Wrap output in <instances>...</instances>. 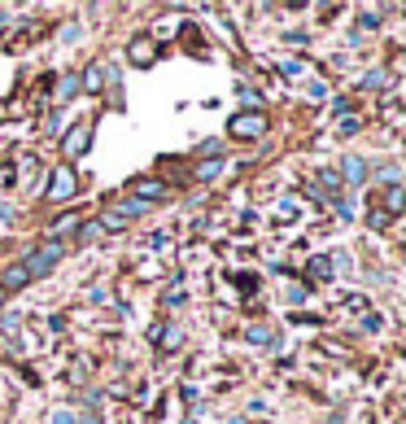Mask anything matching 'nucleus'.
<instances>
[{
    "mask_svg": "<svg viewBox=\"0 0 406 424\" xmlns=\"http://www.w3.org/2000/svg\"><path fill=\"white\" fill-rule=\"evenodd\" d=\"M57 263H62V245H57V241H44L40 250L27 254V263H22V267H27V276H49Z\"/></svg>",
    "mask_w": 406,
    "mask_h": 424,
    "instance_id": "obj_1",
    "label": "nucleus"
},
{
    "mask_svg": "<svg viewBox=\"0 0 406 424\" xmlns=\"http://www.w3.org/2000/svg\"><path fill=\"white\" fill-rule=\"evenodd\" d=\"M75 193H79L75 171H70V167H57V171L49 175V197H53V202H75Z\"/></svg>",
    "mask_w": 406,
    "mask_h": 424,
    "instance_id": "obj_2",
    "label": "nucleus"
},
{
    "mask_svg": "<svg viewBox=\"0 0 406 424\" xmlns=\"http://www.w3.org/2000/svg\"><path fill=\"white\" fill-rule=\"evenodd\" d=\"M262 132H267V110H245V114H236V119H232V136L254 140Z\"/></svg>",
    "mask_w": 406,
    "mask_h": 424,
    "instance_id": "obj_3",
    "label": "nucleus"
},
{
    "mask_svg": "<svg viewBox=\"0 0 406 424\" xmlns=\"http://www.w3.org/2000/svg\"><path fill=\"white\" fill-rule=\"evenodd\" d=\"M92 145V127H75V132L66 136V153H83Z\"/></svg>",
    "mask_w": 406,
    "mask_h": 424,
    "instance_id": "obj_4",
    "label": "nucleus"
},
{
    "mask_svg": "<svg viewBox=\"0 0 406 424\" xmlns=\"http://www.w3.org/2000/svg\"><path fill=\"white\" fill-rule=\"evenodd\" d=\"M131 62H136V66H149V62H153V40H145V35H140V40H131Z\"/></svg>",
    "mask_w": 406,
    "mask_h": 424,
    "instance_id": "obj_5",
    "label": "nucleus"
},
{
    "mask_svg": "<svg viewBox=\"0 0 406 424\" xmlns=\"http://www.w3.org/2000/svg\"><path fill=\"white\" fill-rule=\"evenodd\" d=\"M345 180H354V184H363V180H367L363 158H345Z\"/></svg>",
    "mask_w": 406,
    "mask_h": 424,
    "instance_id": "obj_6",
    "label": "nucleus"
},
{
    "mask_svg": "<svg viewBox=\"0 0 406 424\" xmlns=\"http://www.w3.org/2000/svg\"><path fill=\"white\" fill-rule=\"evenodd\" d=\"M131 193H140V197H149V202H153V197H162V184L158 180H136V184H131Z\"/></svg>",
    "mask_w": 406,
    "mask_h": 424,
    "instance_id": "obj_7",
    "label": "nucleus"
},
{
    "mask_svg": "<svg viewBox=\"0 0 406 424\" xmlns=\"http://www.w3.org/2000/svg\"><path fill=\"white\" fill-rule=\"evenodd\" d=\"M27 280H31V276H27V267L18 263V267H9V272H5V289H18V285H27Z\"/></svg>",
    "mask_w": 406,
    "mask_h": 424,
    "instance_id": "obj_8",
    "label": "nucleus"
},
{
    "mask_svg": "<svg viewBox=\"0 0 406 424\" xmlns=\"http://www.w3.org/2000/svg\"><path fill=\"white\" fill-rule=\"evenodd\" d=\"M75 88H79V79H75V75H66L62 84H57V101H70V97H75Z\"/></svg>",
    "mask_w": 406,
    "mask_h": 424,
    "instance_id": "obj_9",
    "label": "nucleus"
},
{
    "mask_svg": "<svg viewBox=\"0 0 406 424\" xmlns=\"http://www.w3.org/2000/svg\"><path fill=\"white\" fill-rule=\"evenodd\" d=\"M249 341H258V346H271V328L254 324V328H249Z\"/></svg>",
    "mask_w": 406,
    "mask_h": 424,
    "instance_id": "obj_10",
    "label": "nucleus"
},
{
    "mask_svg": "<svg viewBox=\"0 0 406 424\" xmlns=\"http://www.w3.org/2000/svg\"><path fill=\"white\" fill-rule=\"evenodd\" d=\"M197 175H201V180H214V175H219V158H210V162H206V167H201Z\"/></svg>",
    "mask_w": 406,
    "mask_h": 424,
    "instance_id": "obj_11",
    "label": "nucleus"
},
{
    "mask_svg": "<svg viewBox=\"0 0 406 424\" xmlns=\"http://www.w3.org/2000/svg\"><path fill=\"white\" fill-rule=\"evenodd\" d=\"M358 132V119H354V114H345V119H341V136H354Z\"/></svg>",
    "mask_w": 406,
    "mask_h": 424,
    "instance_id": "obj_12",
    "label": "nucleus"
},
{
    "mask_svg": "<svg viewBox=\"0 0 406 424\" xmlns=\"http://www.w3.org/2000/svg\"><path fill=\"white\" fill-rule=\"evenodd\" d=\"M83 84H88L92 92H97V88H101V70H88V75H83Z\"/></svg>",
    "mask_w": 406,
    "mask_h": 424,
    "instance_id": "obj_13",
    "label": "nucleus"
},
{
    "mask_svg": "<svg viewBox=\"0 0 406 424\" xmlns=\"http://www.w3.org/2000/svg\"><path fill=\"white\" fill-rule=\"evenodd\" d=\"M310 267H315V276H319V280H324V276L332 272V267H328V258H315V263H310Z\"/></svg>",
    "mask_w": 406,
    "mask_h": 424,
    "instance_id": "obj_14",
    "label": "nucleus"
}]
</instances>
